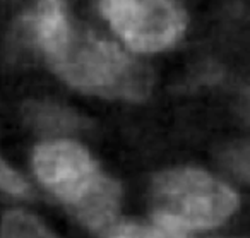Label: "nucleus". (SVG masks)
<instances>
[{
	"label": "nucleus",
	"instance_id": "obj_6",
	"mask_svg": "<svg viewBox=\"0 0 250 238\" xmlns=\"http://www.w3.org/2000/svg\"><path fill=\"white\" fill-rule=\"evenodd\" d=\"M0 238H52L50 233L24 213H11L4 217Z\"/></svg>",
	"mask_w": 250,
	"mask_h": 238
},
{
	"label": "nucleus",
	"instance_id": "obj_2",
	"mask_svg": "<svg viewBox=\"0 0 250 238\" xmlns=\"http://www.w3.org/2000/svg\"><path fill=\"white\" fill-rule=\"evenodd\" d=\"M50 65L69 84L103 96L143 100L151 87L147 67L86 31L72 29L67 46Z\"/></svg>",
	"mask_w": 250,
	"mask_h": 238
},
{
	"label": "nucleus",
	"instance_id": "obj_7",
	"mask_svg": "<svg viewBox=\"0 0 250 238\" xmlns=\"http://www.w3.org/2000/svg\"><path fill=\"white\" fill-rule=\"evenodd\" d=\"M110 238H182V233L165 226H146V224L127 223L113 228Z\"/></svg>",
	"mask_w": 250,
	"mask_h": 238
},
{
	"label": "nucleus",
	"instance_id": "obj_8",
	"mask_svg": "<svg viewBox=\"0 0 250 238\" xmlns=\"http://www.w3.org/2000/svg\"><path fill=\"white\" fill-rule=\"evenodd\" d=\"M0 189L9 194H18V195H24L28 192V183L2 158H0Z\"/></svg>",
	"mask_w": 250,
	"mask_h": 238
},
{
	"label": "nucleus",
	"instance_id": "obj_4",
	"mask_svg": "<svg viewBox=\"0 0 250 238\" xmlns=\"http://www.w3.org/2000/svg\"><path fill=\"white\" fill-rule=\"evenodd\" d=\"M111 28L137 52H158L173 45L187 24L185 12L170 2L110 0L100 5Z\"/></svg>",
	"mask_w": 250,
	"mask_h": 238
},
{
	"label": "nucleus",
	"instance_id": "obj_9",
	"mask_svg": "<svg viewBox=\"0 0 250 238\" xmlns=\"http://www.w3.org/2000/svg\"><path fill=\"white\" fill-rule=\"evenodd\" d=\"M235 161H236V165L240 166L242 173H245V175L250 176V149H247V151L240 152V154L235 158Z\"/></svg>",
	"mask_w": 250,
	"mask_h": 238
},
{
	"label": "nucleus",
	"instance_id": "obj_5",
	"mask_svg": "<svg viewBox=\"0 0 250 238\" xmlns=\"http://www.w3.org/2000/svg\"><path fill=\"white\" fill-rule=\"evenodd\" d=\"M31 28L36 43L45 52L48 62L63 52L72 31L63 4L60 2H42L31 18Z\"/></svg>",
	"mask_w": 250,
	"mask_h": 238
},
{
	"label": "nucleus",
	"instance_id": "obj_3",
	"mask_svg": "<svg viewBox=\"0 0 250 238\" xmlns=\"http://www.w3.org/2000/svg\"><path fill=\"white\" fill-rule=\"evenodd\" d=\"M235 207V192L201 170H170L158 175L151 187L156 223L178 233L218 226Z\"/></svg>",
	"mask_w": 250,
	"mask_h": 238
},
{
	"label": "nucleus",
	"instance_id": "obj_1",
	"mask_svg": "<svg viewBox=\"0 0 250 238\" xmlns=\"http://www.w3.org/2000/svg\"><path fill=\"white\" fill-rule=\"evenodd\" d=\"M40 182L65 200L84 224L101 228L115 217L120 189L103 176L83 146L57 141L40 146L33 158Z\"/></svg>",
	"mask_w": 250,
	"mask_h": 238
}]
</instances>
